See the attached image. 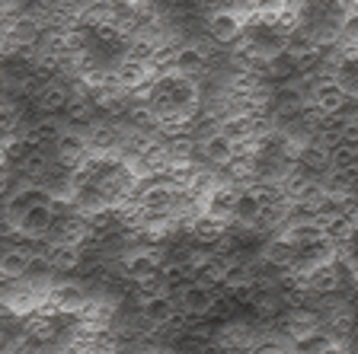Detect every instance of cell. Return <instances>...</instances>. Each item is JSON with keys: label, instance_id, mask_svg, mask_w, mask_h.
Masks as SVG:
<instances>
[{"label": "cell", "instance_id": "6da1fadb", "mask_svg": "<svg viewBox=\"0 0 358 354\" xmlns=\"http://www.w3.org/2000/svg\"><path fill=\"white\" fill-rule=\"evenodd\" d=\"M345 0H301L294 7L298 16V32L307 36L310 42H317L320 48H333V38H339L345 22Z\"/></svg>", "mask_w": 358, "mask_h": 354}, {"label": "cell", "instance_id": "7a4b0ae2", "mask_svg": "<svg viewBox=\"0 0 358 354\" xmlns=\"http://www.w3.org/2000/svg\"><path fill=\"white\" fill-rule=\"evenodd\" d=\"M304 284H307V294L313 297H339L352 284V274L343 258H333L329 265L317 268L310 278H304Z\"/></svg>", "mask_w": 358, "mask_h": 354}, {"label": "cell", "instance_id": "3957f363", "mask_svg": "<svg viewBox=\"0 0 358 354\" xmlns=\"http://www.w3.org/2000/svg\"><path fill=\"white\" fill-rule=\"evenodd\" d=\"M179 310L189 319H211L217 313V303H221V288H208V284H199L192 281L182 294H179Z\"/></svg>", "mask_w": 358, "mask_h": 354}, {"label": "cell", "instance_id": "277c9868", "mask_svg": "<svg viewBox=\"0 0 358 354\" xmlns=\"http://www.w3.org/2000/svg\"><path fill=\"white\" fill-rule=\"evenodd\" d=\"M138 316L144 319L148 332H164L166 325L179 316V303L170 294H150L138 297Z\"/></svg>", "mask_w": 358, "mask_h": 354}, {"label": "cell", "instance_id": "5b68a950", "mask_svg": "<svg viewBox=\"0 0 358 354\" xmlns=\"http://www.w3.org/2000/svg\"><path fill=\"white\" fill-rule=\"evenodd\" d=\"M243 29H246V16L231 7L217 10V13H208V20H205V36L215 45H234L243 36Z\"/></svg>", "mask_w": 358, "mask_h": 354}, {"label": "cell", "instance_id": "8992f818", "mask_svg": "<svg viewBox=\"0 0 358 354\" xmlns=\"http://www.w3.org/2000/svg\"><path fill=\"white\" fill-rule=\"evenodd\" d=\"M55 214H58V201H38V205H32L29 211L20 217V223H16V236H26V239H48Z\"/></svg>", "mask_w": 358, "mask_h": 354}, {"label": "cell", "instance_id": "52a82bcc", "mask_svg": "<svg viewBox=\"0 0 358 354\" xmlns=\"http://www.w3.org/2000/svg\"><path fill=\"white\" fill-rule=\"evenodd\" d=\"M352 99L343 93V87L336 80H320L317 87L310 89V96H307V105H310L317 115L323 118H333V115H343L349 109Z\"/></svg>", "mask_w": 358, "mask_h": 354}, {"label": "cell", "instance_id": "ba28073f", "mask_svg": "<svg viewBox=\"0 0 358 354\" xmlns=\"http://www.w3.org/2000/svg\"><path fill=\"white\" fill-rule=\"evenodd\" d=\"M211 71V58L201 52L199 45H179L176 48V58H173V71L170 74H179L186 80H195V77L208 74Z\"/></svg>", "mask_w": 358, "mask_h": 354}, {"label": "cell", "instance_id": "9c48e42d", "mask_svg": "<svg viewBox=\"0 0 358 354\" xmlns=\"http://www.w3.org/2000/svg\"><path fill=\"white\" fill-rule=\"evenodd\" d=\"M195 154L208 163V166H231L234 156H237V150H234V144L224 138V134L211 131L201 140H195Z\"/></svg>", "mask_w": 358, "mask_h": 354}, {"label": "cell", "instance_id": "30bf717a", "mask_svg": "<svg viewBox=\"0 0 358 354\" xmlns=\"http://www.w3.org/2000/svg\"><path fill=\"white\" fill-rule=\"evenodd\" d=\"M45 258L52 272H77L83 265V246H71V243H45Z\"/></svg>", "mask_w": 358, "mask_h": 354}, {"label": "cell", "instance_id": "8fae6325", "mask_svg": "<svg viewBox=\"0 0 358 354\" xmlns=\"http://www.w3.org/2000/svg\"><path fill=\"white\" fill-rule=\"evenodd\" d=\"M32 256H36V252L20 249V246H10V249H3V252H0V278H7V281H26Z\"/></svg>", "mask_w": 358, "mask_h": 354}, {"label": "cell", "instance_id": "7c38bea8", "mask_svg": "<svg viewBox=\"0 0 358 354\" xmlns=\"http://www.w3.org/2000/svg\"><path fill=\"white\" fill-rule=\"evenodd\" d=\"M333 80L343 87V93L349 99H358V52H345L343 54V61H339V67H336Z\"/></svg>", "mask_w": 358, "mask_h": 354}, {"label": "cell", "instance_id": "4fadbf2b", "mask_svg": "<svg viewBox=\"0 0 358 354\" xmlns=\"http://www.w3.org/2000/svg\"><path fill=\"white\" fill-rule=\"evenodd\" d=\"M250 354H291V348H285L282 341H256Z\"/></svg>", "mask_w": 358, "mask_h": 354}, {"label": "cell", "instance_id": "5bb4252c", "mask_svg": "<svg viewBox=\"0 0 358 354\" xmlns=\"http://www.w3.org/2000/svg\"><path fill=\"white\" fill-rule=\"evenodd\" d=\"M7 172H10V170H7V163H3V156H0V176H7Z\"/></svg>", "mask_w": 358, "mask_h": 354}]
</instances>
